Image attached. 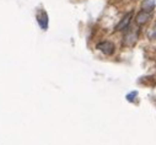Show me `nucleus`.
Segmentation results:
<instances>
[{"mask_svg": "<svg viewBox=\"0 0 156 145\" xmlns=\"http://www.w3.org/2000/svg\"><path fill=\"white\" fill-rule=\"evenodd\" d=\"M126 33L123 36V44L126 47H132L135 44V42L138 41V37H139V30L136 27H133V26H128L126 28Z\"/></svg>", "mask_w": 156, "mask_h": 145, "instance_id": "f257e3e1", "label": "nucleus"}, {"mask_svg": "<svg viewBox=\"0 0 156 145\" xmlns=\"http://www.w3.org/2000/svg\"><path fill=\"white\" fill-rule=\"evenodd\" d=\"M96 48L98 51H101L102 53H105L106 55H111L113 54L114 52V44L112 42H108V41H105V42H101L96 46Z\"/></svg>", "mask_w": 156, "mask_h": 145, "instance_id": "f03ea898", "label": "nucleus"}, {"mask_svg": "<svg viewBox=\"0 0 156 145\" xmlns=\"http://www.w3.org/2000/svg\"><path fill=\"white\" fill-rule=\"evenodd\" d=\"M132 16H133V12H129V14H127L122 20H121V22L117 25V27H115V31H122V30H126L128 26H129V23H130V20H132Z\"/></svg>", "mask_w": 156, "mask_h": 145, "instance_id": "7ed1b4c3", "label": "nucleus"}, {"mask_svg": "<svg viewBox=\"0 0 156 145\" xmlns=\"http://www.w3.org/2000/svg\"><path fill=\"white\" fill-rule=\"evenodd\" d=\"M150 17H151L150 12L141 10V11H139V14L136 15V19H135V21H136V23L140 26V25H144V23H146V22L149 21V19H150Z\"/></svg>", "mask_w": 156, "mask_h": 145, "instance_id": "20e7f679", "label": "nucleus"}, {"mask_svg": "<svg viewBox=\"0 0 156 145\" xmlns=\"http://www.w3.org/2000/svg\"><path fill=\"white\" fill-rule=\"evenodd\" d=\"M37 21L40 23L41 28H43V30L48 28V15L46 14V11H42L37 15Z\"/></svg>", "mask_w": 156, "mask_h": 145, "instance_id": "39448f33", "label": "nucleus"}, {"mask_svg": "<svg viewBox=\"0 0 156 145\" xmlns=\"http://www.w3.org/2000/svg\"><path fill=\"white\" fill-rule=\"evenodd\" d=\"M155 5H156V0H144L141 4V10L151 12L155 9Z\"/></svg>", "mask_w": 156, "mask_h": 145, "instance_id": "423d86ee", "label": "nucleus"}, {"mask_svg": "<svg viewBox=\"0 0 156 145\" xmlns=\"http://www.w3.org/2000/svg\"><path fill=\"white\" fill-rule=\"evenodd\" d=\"M135 96H136V91H134V92L129 94V95L127 96V100H128V101H133V100H134L133 97H135Z\"/></svg>", "mask_w": 156, "mask_h": 145, "instance_id": "0eeeda50", "label": "nucleus"}]
</instances>
